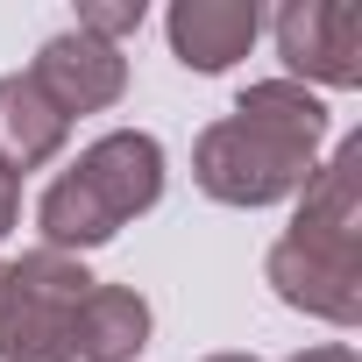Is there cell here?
I'll use <instances>...</instances> for the list:
<instances>
[{
  "label": "cell",
  "mask_w": 362,
  "mask_h": 362,
  "mask_svg": "<svg viewBox=\"0 0 362 362\" xmlns=\"http://www.w3.org/2000/svg\"><path fill=\"white\" fill-rule=\"evenodd\" d=\"M320 142H327L320 93H305L298 78H263L235 100L228 121L199 135L192 177L221 206H277L305 192V177L320 170Z\"/></svg>",
  "instance_id": "obj_1"
},
{
  "label": "cell",
  "mask_w": 362,
  "mask_h": 362,
  "mask_svg": "<svg viewBox=\"0 0 362 362\" xmlns=\"http://www.w3.org/2000/svg\"><path fill=\"white\" fill-rule=\"evenodd\" d=\"M156 199H163V142L142 128H114L36 199V228H43V249L86 256L114 242L135 214H149Z\"/></svg>",
  "instance_id": "obj_2"
},
{
  "label": "cell",
  "mask_w": 362,
  "mask_h": 362,
  "mask_svg": "<svg viewBox=\"0 0 362 362\" xmlns=\"http://www.w3.org/2000/svg\"><path fill=\"white\" fill-rule=\"evenodd\" d=\"M86 291V263L57 249L0 263V362H71V313Z\"/></svg>",
  "instance_id": "obj_3"
},
{
  "label": "cell",
  "mask_w": 362,
  "mask_h": 362,
  "mask_svg": "<svg viewBox=\"0 0 362 362\" xmlns=\"http://www.w3.org/2000/svg\"><path fill=\"white\" fill-rule=\"evenodd\" d=\"M277 57L305 86H362V8L355 0H284Z\"/></svg>",
  "instance_id": "obj_4"
},
{
  "label": "cell",
  "mask_w": 362,
  "mask_h": 362,
  "mask_svg": "<svg viewBox=\"0 0 362 362\" xmlns=\"http://www.w3.org/2000/svg\"><path fill=\"white\" fill-rule=\"evenodd\" d=\"M284 242H298V249H313L327 263H355L362 270V142H341L305 177Z\"/></svg>",
  "instance_id": "obj_5"
},
{
  "label": "cell",
  "mask_w": 362,
  "mask_h": 362,
  "mask_svg": "<svg viewBox=\"0 0 362 362\" xmlns=\"http://www.w3.org/2000/svg\"><path fill=\"white\" fill-rule=\"evenodd\" d=\"M29 78H36V86L57 100V114L71 121V114H100V107H114V100L128 93V57H121L114 43L86 36V29H64V36H50V43L36 50Z\"/></svg>",
  "instance_id": "obj_6"
},
{
  "label": "cell",
  "mask_w": 362,
  "mask_h": 362,
  "mask_svg": "<svg viewBox=\"0 0 362 362\" xmlns=\"http://www.w3.org/2000/svg\"><path fill=\"white\" fill-rule=\"evenodd\" d=\"M163 29H170V57L185 71H228V64L249 57L263 8L256 0H177Z\"/></svg>",
  "instance_id": "obj_7"
},
{
  "label": "cell",
  "mask_w": 362,
  "mask_h": 362,
  "mask_svg": "<svg viewBox=\"0 0 362 362\" xmlns=\"http://www.w3.org/2000/svg\"><path fill=\"white\" fill-rule=\"evenodd\" d=\"M263 270H270V291L284 305H298L313 320H334V327H355L362 320V270L355 263H327V256H313L298 242H277Z\"/></svg>",
  "instance_id": "obj_8"
},
{
  "label": "cell",
  "mask_w": 362,
  "mask_h": 362,
  "mask_svg": "<svg viewBox=\"0 0 362 362\" xmlns=\"http://www.w3.org/2000/svg\"><path fill=\"white\" fill-rule=\"evenodd\" d=\"M64 135H71V121L57 114V100L29 78V71H8L0 78V170H36V163H50L57 149H64Z\"/></svg>",
  "instance_id": "obj_9"
},
{
  "label": "cell",
  "mask_w": 362,
  "mask_h": 362,
  "mask_svg": "<svg viewBox=\"0 0 362 362\" xmlns=\"http://www.w3.org/2000/svg\"><path fill=\"white\" fill-rule=\"evenodd\" d=\"M149 348V298L128 284H93L71 313V355L78 362H135Z\"/></svg>",
  "instance_id": "obj_10"
},
{
  "label": "cell",
  "mask_w": 362,
  "mask_h": 362,
  "mask_svg": "<svg viewBox=\"0 0 362 362\" xmlns=\"http://www.w3.org/2000/svg\"><path fill=\"white\" fill-rule=\"evenodd\" d=\"M142 15H149L142 0H86V8H78V29L100 36V43H114V36H135Z\"/></svg>",
  "instance_id": "obj_11"
},
{
  "label": "cell",
  "mask_w": 362,
  "mask_h": 362,
  "mask_svg": "<svg viewBox=\"0 0 362 362\" xmlns=\"http://www.w3.org/2000/svg\"><path fill=\"white\" fill-rule=\"evenodd\" d=\"M15 214H22V177H15V170H0V242H8Z\"/></svg>",
  "instance_id": "obj_12"
},
{
  "label": "cell",
  "mask_w": 362,
  "mask_h": 362,
  "mask_svg": "<svg viewBox=\"0 0 362 362\" xmlns=\"http://www.w3.org/2000/svg\"><path fill=\"white\" fill-rule=\"evenodd\" d=\"M291 362H355V348L334 341V348H305V355H291Z\"/></svg>",
  "instance_id": "obj_13"
},
{
  "label": "cell",
  "mask_w": 362,
  "mask_h": 362,
  "mask_svg": "<svg viewBox=\"0 0 362 362\" xmlns=\"http://www.w3.org/2000/svg\"><path fill=\"white\" fill-rule=\"evenodd\" d=\"M206 362H256V355H206Z\"/></svg>",
  "instance_id": "obj_14"
}]
</instances>
